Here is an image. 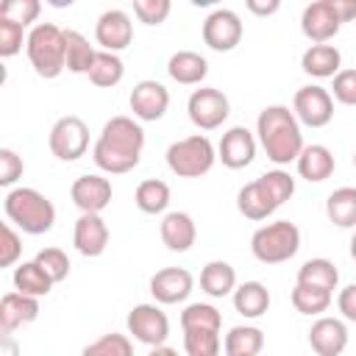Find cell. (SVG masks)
I'll return each mask as SVG.
<instances>
[{
    "label": "cell",
    "instance_id": "cell-40",
    "mask_svg": "<svg viewBox=\"0 0 356 356\" xmlns=\"http://www.w3.org/2000/svg\"><path fill=\"white\" fill-rule=\"evenodd\" d=\"M261 178V184L267 186V192L273 195V200L281 206V203H286L292 195H295V178L289 175V172H284V170H270V172H264V175H259Z\"/></svg>",
    "mask_w": 356,
    "mask_h": 356
},
{
    "label": "cell",
    "instance_id": "cell-34",
    "mask_svg": "<svg viewBox=\"0 0 356 356\" xmlns=\"http://www.w3.org/2000/svg\"><path fill=\"white\" fill-rule=\"evenodd\" d=\"M134 203L145 214H161L170 206V186L164 181H159V178H147V181H142L136 186Z\"/></svg>",
    "mask_w": 356,
    "mask_h": 356
},
{
    "label": "cell",
    "instance_id": "cell-25",
    "mask_svg": "<svg viewBox=\"0 0 356 356\" xmlns=\"http://www.w3.org/2000/svg\"><path fill=\"white\" fill-rule=\"evenodd\" d=\"M300 67L312 78H334L342 67V56L334 44H312L300 56Z\"/></svg>",
    "mask_w": 356,
    "mask_h": 356
},
{
    "label": "cell",
    "instance_id": "cell-8",
    "mask_svg": "<svg viewBox=\"0 0 356 356\" xmlns=\"http://www.w3.org/2000/svg\"><path fill=\"white\" fill-rule=\"evenodd\" d=\"M186 111H189V120H192L200 131H214V128H220V125L228 120L231 103H228V97H225L220 89H214V86H200V89H195V92L189 95Z\"/></svg>",
    "mask_w": 356,
    "mask_h": 356
},
{
    "label": "cell",
    "instance_id": "cell-51",
    "mask_svg": "<svg viewBox=\"0 0 356 356\" xmlns=\"http://www.w3.org/2000/svg\"><path fill=\"white\" fill-rule=\"evenodd\" d=\"M147 356H178V350L170 348V345H159V348H153Z\"/></svg>",
    "mask_w": 356,
    "mask_h": 356
},
{
    "label": "cell",
    "instance_id": "cell-6",
    "mask_svg": "<svg viewBox=\"0 0 356 356\" xmlns=\"http://www.w3.org/2000/svg\"><path fill=\"white\" fill-rule=\"evenodd\" d=\"M164 159H167V167H170L178 178H200V175H206V172L214 167L217 150H214V145H211L209 136L192 134V136H186V139L172 142V145L167 147Z\"/></svg>",
    "mask_w": 356,
    "mask_h": 356
},
{
    "label": "cell",
    "instance_id": "cell-4",
    "mask_svg": "<svg viewBox=\"0 0 356 356\" xmlns=\"http://www.w3.org/2000/svg\"><path fill=\"white\" fill-rule=\"evenodd\" d=\"M25 53H28V61L39 78H58L67 70L64 31L53 22H39L31 28L28 42H25Z\"/></svg>",
    "mask_w": 356,
    "mask_h": 356
},
{
    "label": "cell",
    "instance_id": "cell-30",
    "mask_svg": "<svg viewBox=\"0 0 356 356\" xmlns=\"http://www.w3.org/2000/svg\"><path fill=\"white\" fill-rule=\"evenodd\" d=\"M325 214L337 228H356V186H339L325 200Z\"/></svg>",
    "mask_w": 356,
    "mask_h": 356
},
{
    "label": "cell",
    "instance_id": "cell-15",
    "mask_svg": "<svg viewBox=\"0 0 356 356\" xmlns=\"http://www.w3.org/2000/svg\"><path fill=\"white\" fill-rule=\"evenodd\" d=\"M70 197L81 209V214H100L111 203V181L97 175V172L81 175L72 181Z\"/></svg>",
    "mask_w": 356,
    "mask_h": 356
},
{
    "label": "cell",
    "instance_id": "cell-29",
    "mask_svg": "<svg viewBox=\"0 0 356 356\" xmlns=\"http://www.w3.org/2000/svg\"><path fill=\"white\" fill-rule=\"evenodd\" d=\"M64 42H67V70L75 75H89L95 67V58H97V50L89 44V39L81 31L67 28Z\"/></svg>",
    "mask_w": 356,
    "mask_h": 356
},
{
    "label": "cell",
    "instance_id": "cell-5",
    "mask_svg": "<svg viewBox=\"0 0 356 356\" xmlns=\"http://www.w3.org/2000/svg\"><path fill=\"white\" fill-rule=\"evenodd\" d=\"M300 248V231L289 220H275L253 231L250 236V253L261 264H281L289 261Z\"/></svg>",
    "mask_w": 356,
    "mask_h": 356
},
{
    "label": "cell",
    "instance_id": "cell-1",
    "mask_svg": "<svg viewBox=\"0 0 356 356\" xmlns=\"http://www.w3.org/2000/svg\"><path fill=\"white\" fill-rule=\"evenodd\" d=\"M142 147H145L142 125L134 117L117 114L103 125V131H100V136L92 147V159L103 172L122 175V172H131L139 164Z\"/></svg>",
    "mask_w": 356,
    "mask_h": 356
},
{
    "label": "cell",
    "instance_id": "cell-41",
    "mask_svg": "<svg viewBox=\"0 0 356 356\" xmlns=\"http://www.w3.org/2000/svg\"><path fill=\"white\" fill-rule=\"evenodd\" d=\"M36 261L44 267V273L53 278V284H58V281H64L70 275V259H67V253L61 248H44V250H39L36 253Z\"/></svg>",
    "mask_w": 356,
    "mask_h": 356
},
{
    "label": "cell",
    "instance_id": "cell-52",
    "mask_svg": "<svg viewBox=\"0 0 356 356\" xmlns=\"http://www.w3.org/2000/svg\"><path fill=\"white\" fill-rule=\"evenodd\" d=\"M350 259H353V261H356V234H353V236H350Z\"/></svg>",
    "mask_w": 356,
    "mask_h": 356
},
{
    "label": "cell",
    "instance_id": "cell-36",
    "mask_svg": "<svg viewBox=\"0 0 356 356\" xmlns=\"http://www.w3.org/2000/svg\"><path fill=\"white\" fill-rule=\"evenodd\" d=\"M222 317L211 303H189L181 312V328L192 331V328H206V331H220Z\"/></svg>",
    "mask_w": 356,
    "mask_h": 356
},
{
    "label": "cell",
    "instance_id": "cell-9",
    "mask_svg": "<svg viewBox=\"0 0 356 356\" xmlns=\"http://www.w3.org/2000/svg\"><path fill=\"white\" fill-rule=\"evenodd\" d=\"M125 325H128V334L136 342L150 345V348L164 345V339L170 337V320H167V314L156 303H136L128 312Z\"/></svg>",
    "mask_w": 356,
    "mask_h": 356
},
{
    "label": "cell",
    "instance_id": "cell-24",
    "mask_svg": "<svg viewBox=\"0 0 356 356\" xmlns=\"http://www.w3.org/2000/svg\"><path fill=\"white\" fill-rule=\"evenodd\" d=\"M167 72H170V78L175 83L195 86V83H200L209 75V61L200 53H195V50H178V53L170 56Z\"/></svg>",
    "mask_w": 356,
    "mask_h": 356
},
{
    "label": "cell",
    "instance_id": "cell-20",
    "mask_svg": "<svg viewBox=\"0 0 356 356\" xmlns=\"http://www.w3.org/2000/svg\"><path fill=\"white\" fill-rule=\"evenodd\" d=\"M39 317V298L22 295V292H6L0 298V328L3 334H11Z\"/></svg>",
    "mask_w": 356,
    "mask_h": 356
},
{
    "label": "cell",
    "instance_id": "cell-10",
    "mask_svg": "<svg viewBox=\"0 0 356 356\" xmlns=\"http://www.w3.org/2000/svg\"><path fill=\"white\" fill-rule=\"evenodd\" d=\"M292 111H295L298 122H303L309 128H323L334 117V95L317 83L300 86L292 97Z\"/></svg>",
    "mask_w": 356,
    "mask_h": 356
},
{
    "label": "cell",
    "instance_id": "cell-26",
    "mask_svg": "<svg viewBox=\"0 0 356 356\" xmlns=\"http://www.w3.org/2000/svg\"><path fill=\"white\" fill-rule=\"evenodd\" d=\"M200 289L209 295V298H225L236 289V270L228 264V261H209L203 270H200Z\"/></svg>",
    "mask_w": 356,
    "mask_h": 356
},
{
    "label": "cell",
    "instance_id": "cell-35",
    "mask_svg": "<svg viewBox=\"0 0 356 356\" xmlns=\"http://www.w3.org/2000/svg\"><path fill=\"white\" fill-rule=\"evenodd\" d=\"M125 75V64L117 53H106V50H97V58H95V67L89 72V81L100 89H111L122 81Z\"/></svg>",
    "mask_w": 356,
    "mask_h": 356
},
{
    "label": "cell",
    "instance_id": "cell-3",
    "mask_svg": "<svg viewBox=\"0 0 356 356\" xmlns=\"http://www.w3.org/2000/svg\"><path fill=\"white\" fill-rule=\"evenodd\" d=\"M3 209H6V217L11 220V225H17L22 234L39 236V234H47L56 222V206L50 203V197L31 186L8 189Z\"/></svg>",
    "mask_w": 356,
    "mask_h": 356
},
{
    "label": "cell",
    "instance_id": "cell-17",
    "mask_svg": "<svg viewBox=\"0 0 356 356\" xmlns=\"http://www.w3.org/2000/svg\"><path fill=\"white\" fill-rule=\"evenodd\" d=\"M192 286H195V278L184 267H164L150 278V295L156 298V303H164V306L186 300Z\"/></svg>",
    "mask_w": 356,
    "mask_h": 356
},
{
    "label": "cell",
    "instance_id": "cell-12",
    "mask_svg": "<svg viewBox=\"0 0 356 356\" xmlns=\"http://www.w3.org/2000/svg\"><path fill=\"white\" fill-rule=\"evenodd\" d=\"M128 103H131V111H134L136 120H142V122H156V120H161V117L167 114L170 92H167L164 83H159V81H153V78H145V81L134 83Z\"/></svg>",
    "mask_w": 356,
    "mask_h": 356
},
{
    "label": "cell",
    "instance_id": "cell-2",
    "mask_svg": "<svg viewBox=\"0 0 356 356\" xmlns=\"http://www.w3.org/2000/svg\"><path fill=\"white\" fill-rule=\"evenodd\" d=\"M256 136L273 164L298 161L300 150L306 147L295 111H289V106H281V103L261 108L256 120Z\"/></svg>",
    "mask_w": 356,
    "mask_h": 356
},
{
    "label": "cell",
    "instance_id": "cell-21",
    "mask_svg": "<svg viewBox=\"0 0 356 356\" xmlns=\"http://www.w3.org/2000/svg\"><path fill=\"white\" fill-rule=\"evenodd\" d=\"M159 234H161V242L167 245V250L184 253L195 245L197 228H195V220L186 211H170V214H164V220L159 225Z\"/></svg>",
    "mask_w": 356,
    "mask_h": 356
},
{
    "label": "cell",
    "instance_id": "cell-46",
    "mask_svg": "<svg viewBox=\"0 0 356 356\" xmlns=\"http://www.w3.org/2000/svg\"><path fill=\"white\" fill-rule=\"evenodd\" d=\"M334 100L342 106H356V70H339L334 75Z\"/></svg>",
    "mask_w": 356,
    "mask_h": 356
},
{
    "label": "cell",
    "instance_id": "cell-14",
    "mask_svg": "<svg viewBox=\"0 0 356 356\" xmlns=\"http://www.w3.org/2000/svg\"><path fill=\"white\" fill-rule=\"evenodd\" d=\"M339 28H342V19L337 17L331 0H314L300 14V31L314 44H328V39L339 33Z\"/></svg>",
    "mask_w": 356,
    "mask_h": 356
},
{
    "label": "cell",
    "instance_id": "cell-47",
    "mask_svg": "<svg viewBox=\"0 0 356 356\" xmlns=\"http://www.w3.org/2000/svg\"><path fill=\"white\" fill-rule=\"evenodd\" d=\"M337 309L342 312V317H345V320L356 323V284H348L345 289H339Z\"/></svg>",
    "mask_w": 356,
    "mask_h": 356
},
{
    "label": "cell",
    "instance_id": "cell-53",
    "mask_svg": "<svg viewBox=\"0 0 356 356\" xmlns=\"http://www.w3.org/2000/svg\"><path fill=\"white\" fill-rule=\"evenodd\" d=\"M353 167H356V153H353Z\"/></svg>",
    "mask_w": 356,
    "mask_h": 356
},
{
    "label": "cell",
    "instance_id": "cell-16",
    "mask_svg": "<svg viewBox=\"0 0 356 356\" xmlns=\"http://www.w3.org/2000/svg\"><path fill=\"white\" fill-rule=\"evenodd\" d=\"M217 159L228 170H242L256 159V136L245 125H234L222 134L217 145Z\"/></svg>",
    "mask_w": 356,
    "mask_h": 356
},
{
    "label": "cell",
    "instance_id": "cell-7",
    "mask_svg": "<svg viewBox=\"0 0 356 356\" xmlns=\"http://www.w3.org/2000/svg\"><path fill=\"white\" fill-rule=\"evenodd\" d=\"M47 145L58 161H78L89 150V125L75 114L58 117L50 128Z\"/></svg>",
    "mask_w": 356,
    "mask_h": 356
},
{
    "label": "cell",
    "instance_id": "cell-50",
    "mask_svg": "<svg viewBox=\"0 0 356 356\" xmlns=\"http://www.w3.org/2000/svg\"><path fill=\"white\" fill-rule=\"evenodd\" d=\"M3 356H19V348L11 334H3Z\"/></svg>",
    "mask_w": 356,
    "mask_h": 356
},
{
    "label": "cell",
    "instance_id": "cell-33",
    "mask_svg": "<svg viewBox=\"0 0 356 356\" xmlns=\"http://www.w3.org/2000/svg\"><path fill=\"white\" fill-rule=\"evenodd\" d=\"M298 284H312V286H323L328 292L337 289L339 284V270L331 259H309L298 267Z\"/></svg>",
    "mask_w": 356,
    "mask_h": 356
},
{
    "label": "cell",
    "instance_id": "cell-39",
    "mask_svg": "<svg viewBox=\"0 0 356 356\" xmlns=\"http://www.w3.org/2000/svg\"><path fill=\"white\" fill-rule=\"evenodd\" d=\"M39 11H42V3H39V0H6V3L0 6V17L17 22V25H22V28H28L31 22H36Z\"/></svg>",
    "mask_w": 356,
    "mask_h": 356
},
{
    "label": "cell",
    "instance_id": "cell-49",
    "mask_svg": "<svg viewBox=\"0 0 356 356\" xmlns=\"http://www.w3.org/2000/svg\"><path fill=\"white\" fill-rule=\"evenodd\" d=\"M278 8H281V3H278V0H267V3L248 0V11H253V14H259V17H270V14H275Z\"/></svg>",
    "mask_w": 356,
    "mask_h": 356
},
{
    "label": "cell",
    "instance_id": "cell-22",
    "mask_svg": "<svg viewBox=\"0 0 356 356\" xmlns=\"http://www.w3.org/2000/svg\"><path fill=\"white\" fill-rule=\"evenodd\" d=\"M295 164H298L300 178H306L309 184H320V181L331 178V172L337 167V159L325 145H306Z\"/></svg>",
    "mask_w": 356,
    "mask_h": 356
},
{
    "label": "cell",
    "instance_id": "cell-44",
    "mask_svg": "<svg viewBox=\"0 0 356 356\" xmlns=\"http://www.w3.org/2000/svg\"><path fill=\"white\" fill-rule=\"evenodd\" d=\"M22 253V239L19 234L14 231L11 222H3V231H0V267H11Z\"/></svg>",
    "mask_w": 356,
    "mask_h": 356
},
{
    "label": "cell",
    "instance_id": "cell-18",
    "mask_svg": "<svg viewBox=\"0 0 356 356\" xmlns=\"http://www.w3.org/2000/svg\"><path fill=\"white\" fill-rule=\"evenodd\" d=\"M309 345L314 356H339L348 348V328L337 317H317L309 328Z\"/></svg>",
    "mask_w": 356,
    "mask_h": 356
},
{
    "label": "cell",
    "instance_id": "cell-43",
    "mask_svg": "<svg viewBox=\"0 0 356 356\" xmlns=\"http://www.w3.org/2000/svg\"><path fill=\"white\" fill-rule=\"evenodd\" d=\"M172 11L170 0H134V14L145 25H161Z\"/></svg>",
    "mask_w": 356,
    "mask_h": 356
},
{
    "label": "cell",
    "instance_id": "cell-11",
    "mask_svg": "<svg viewBox=\"0 0 356 356\" xmlns=\"http://www.w3.org/2000/svg\"><path fill=\"white\" fill-rule=\"evenodd\" d=\"M242 19L236 11L231 8H214L206 19H203V42L217 50V53H228L242 42Z\"/></svg>",
    "mask_w": 356,
    "mask_h": 356
},
{
    "label": "cell",
    "instance_id": "cell-23",
    "mask_svg": "<svg viewBox=\"0 0 356 356\" xmlns=\"http://www.w3.org/2000/svg\"><path fill=\"white\" fill-rule=\"evenodd\" d=\"M236 209H239V214H245L248 220H267V217L278 209V203L273 200V195L267 192V186L261 184V178H256V181L245 184V186L236 192Z\"/></svg>",
    "mask_w": 356,
    "mask_h": 356
},
{
    "label": "cell",
    "instance_id": "cell-13",
    "mask_svg": "<svg viewBox=\"0 0 356 356\" xmlns=\"http://www.w3.org/2000/svg\"><path fill=\"white\" fill-rule=\"evenodd\" d=\"M95 39L106 53H120L134 42V22L122 8H108L95 22Z\"/></svg>",
    "mask_w": 356,
    "mask_h": 356
},
{
    "label": "cell",
    "instance_id": "cell-31",
    "mask_svg": "<svg viewBox=\"0 0 356 356\" xmlns=\"http://www.w3.org/2000/svg\"><path fill=\"white\" fill-rule=\"evenodd\" d=\"M261 348H264V334L256 325H234L222 342L225 356H259Z\"/></svg>",
    "mask_w": 356,
    "mask_h": 356
},
{
    "label": "cell",
    "instance_id": "cell-28",
    "mask_svg": "<svg viewBox=\"0 0 356 356\" xmlns=\"http://www.w3.org/2000/svg\"><path fill=\"white\" fill-rule=\"evenodd\" d=\"M234 309L248 317V320H256L261 317L267 309H270V292L261 281H245L234 289Z\"/></svg>",
    "mask_w": 356,
    "mask_h": 356
},
{
    "label": "cell",
    "instance_id": "cell-19",
    "mask_svg": "<svg viewBox=\"0 0 356 356\" xmlns=\"http://www.w3.org/2000/svg\"><path fill=\"white\" fill-rule=\"evenodd\" d=\"M72 245L81 256H100L108 245V225L100 214H81L72 228Z\"/></svg>",
    "mask_w": 356,
    "mask_h": 356
},
{
    "label": "cell",
    "instance_id": "cell-27",
    "mask_svg": "<svg viewBox=\"0 0 356 356\" xmlns=\"http://www.w3.org/2000/svg\"><path fill=\"white\" fill-rule=\"evenodd\" d=\"M14 289L22 292V295H31V298H44L50 289H53V278L44 273V267L31 259V261H22L19 267H14Z\"/></svg>",
    "mask_w": 356,
    "mask_h": 356
},
{
    "label": "cell",
    "instance_id": "cell-42",
    "mask_svg": "<svg viewBox=\"0 0 356 356\" xmlns=\"http://www.w3.org/2000/svg\"><path fill=\"white\" fill-rule=\"evenodd\" d=\"M22 42H28L25 28L11 22V19H6V17H0V56L3 58L17 56L22 50Z\"/></svg>",
    "mask_w": 356,
    "mask_h": 356
},
{
    "label": "cell",
    "instance_id": "cell-37",
    "mask_svg": "<svg viewBox=\"0 0 356 356\" xmlns=\"http://www.w3.org/2000/svg\"><path fill=\"white\" fill-rule=\"evenodd\" d=\"M184 350L186 356H220V331H184Z\"/></svg>",
    "mask_w": 356,
    "mask_h": 356
},
{
    "label": "cell",
    "instance_id": "cell-48",
    "mask_svg": "<svg viewBox=\"0 0 356 356\" xmlns=\"http://www.w3.org/2000/svg\"><path fill=\"white\" fill-rule=\"evenodd\" d=\"M331 6H334L337 17H339L342 22L356 19V0H331Z\"/></svg>",
    "mask_w": 356,
    "mask_h": 356
},
{
    "label": "cell",
    "instance_id": "cell-32",
    "mask_svg": "<svg viewBox=\"0 0 356 356\" xmlns=\"http://www.w3.org/2000/svg\"><path fill=\"white\" fill-rule=\"evenodd\" d=\"M289 298H292L295 312H300L306 317H320L323 312H328L334 292H328L323 286H312V284H298L295 281V289H292Z\"/></svg>",
    "mask_w": 356,
    "mask_h": 356
},
{
    "label": "cell",
    "instance_id": "cell-38",
    "mask_svg": "<svg viewBox=\"0 0 356 356\" xmlns=\"http://www.w3.org/2000/svg\"><path fill=\"white\" fill-rule=\"evenodd\" d=\"M81 356H134V345L125 334H103L100 339L89 342Z\"/></svg>",
    "mask_w": 356,
    "mask_h": 356
},
{
    "label": "cell",
    "instance_id": "cell-45",
    "mask_svg": "<svg viewBox=\"0 0 356 356\" xmlns=\"http://www.w3.org/2000/svg\"><path fill=\"white\" fill-rule=\"evenodd\" d=\"M25 172L22 159L11 147H0V186H14Z\"/></svg>",
    "mask_w": 356,
    "mask_h": 356
}]
</instances>
